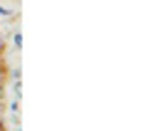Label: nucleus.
<instances>
[{
  "label": "nucleus",
  "mask_w": 148,
  "mask_h": 131,
  "mask_svg": "<svg viewBox=\"0 0 148 131\" xmlns=\"http://www.w3.org/2000/svg\"><path fill=\"white\" fill-rule=\"evenodd\" d=\"M5 82H8V69H5V64H3V59H0V94L5 89Z\"/></svg>",
  "instance_id": "f257e3e1"
}]
</instances>
